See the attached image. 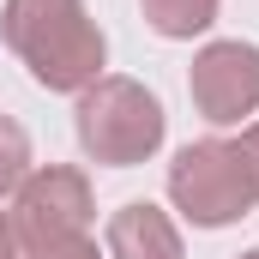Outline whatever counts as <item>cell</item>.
Returning <instances> with one entry per match:
<instances>
[{"mask_svg":"<svg viewBox=\"0 0 259 259\" xmlns=\"http://www.w3.org/2000/svg\"><path fill=\"white\" fill-rule=\"evenodd\" d=\"M0 36L42 91H91L109 66V42L84 0H6Z\"/></svg>","mask_w":259,"mask_h":259,"instance_id":"6da1fadb","label":"cell"},{"mask_svg":"<svg viewBox=\"0 0 259 259\" xmlns=\"http://www.w3.org/2000/svg\"><path fill=\"white\" fill-rule=\"evenodd\" d=\"M72 127H78V145L91 163L103 169H133V163H151L163 151V103L139 84V78H121V72H103L91 91H78V109H72Z\"/></svg>","mask_w":259,"mask_h":259,"instance_id":"7a4b0ae2","label":"cell"},{"mask_svg":"<svg viewBox=\"0 0 259 259\" xmlns=\"http://www.w3.org/2000/svg\"><path fill=\"white\" fill-rule=\"evenodd\" d=\"M169 199L193 229H223L259 205V187L229 139H193L169 163Z\"/></svg>","mask_w":259,"mask_h":259,"instance_id":"3957f363","label":"cell"},{"mask_svg":"<svg viewBox=\"0 0 259 259\" xmlns=\"http://www.w3.org/2000/svg\"><path fill=\"white\" fill-rule=\"evenodd\" d=\"M97 217L91 205V181L66 163H42L12 187V223L18 241H61V235H84Z\"/></svg>","mask_w":259,"mask_h":259,"instance_id":"277c9868","label":"cell"},{"mask_svg":"<svg viewBox=\"0 0 259 259\" xmlns=\"http://www.w3.org/2000/svg\"><path fill=\"white\" fill-rule=\"evenodd\" d=\"M193 109L211 127H241V115H259V49L241 36L205 42L187 72Z\"/></svg>","mask_w":259,"mask_h":259,"instance_id":"5b68a950","label":"cell"},{"mask_svg":"<svg viewBox=\"0 0 259 259\" xmlns=\"http://www.w3.org/2000/svg\"><path fill=\"white\" fill-rule=\"evenodd\" d=\"M109 259H187V253H181V229L169 223V211H157L151 199H133L109 217Z\"/></svg>","mask_w":259,"mask_h":259,"instance_id":"8992f818","label":"cell"},{"mask_svg":"<svg viewBox=\"0 0 259 259\" xmlns=\"http://www.w3.org/2000/svg\"><path fill=\"white\" fill-rule=\"evenodd\" d=\"M139 12L169 42H193V36H205L217 24V0H139Z\"/></svg>","mask_w":259,"mask_h":259,"instance_id":"52a82bcc","label":"cell"},{"mask_svg":"<svg viewBox=\"0 0 259 259\" xmlns=\"http://www.w3.org/2000/svg\"><path fill=\"white\" fill-rule=\"evenodd\" d=\"M24 175H30V133L12 115H0V193H12Z\"/></svg>","mask_w":259,"mask_h":259,"instance_id":"ba28073f","label":"cell"},{"mask_svg":"<svg viewBox=\"0 0 259 259\" xmlns=\"http://www.w3.org/2000/svg\"><path fill=\"white\" fill-rule=\"evenodd\" d=\"M12 259H103L91 235H61V241H18Z\"/></svg>","mask_w":259,"mask_h":259,"instance_id":"9c48e42d","label":"cell"},{"mask_svg":"<svg viewBox=\"0 0 259 259\" xmlns=\"http://www.w3.org/2000/svg\"><path fill=\"white\" fill-rule=\"evenodd\" d=\"M229 145H235V157L247 163V175H253V187H259V121H247L241 139H229Z\"/></svg>","mask_w":259,"mask_h":259,"instance_id":"30bf717a","label":"cell"},{"mask_svg":"<svg viewBox=\"0 0 259 259\" xmlns=\"http://www.w3.org/2000/svg\"><path fill=\"white\" fill-rule=\"evenodd\" d=\"M18 253V223H12V211H0V259Z\"/></svg>","mask_w":259,"mask_h":259,"instance_id":"8fae6325","label":"cell"},{"mask_svg":"<svg viewBox=\"0 0 259 259\" xmlns=\"http://www.w3.org/2000/svg\"><path fill=\"white\" fill-rule=\"evenodd\" d=\"M235 259H259V247H247V253H235Z\"/></svg>","mask_w":259,"mask_h":259,"instance_id":"7c38bea8","label":"cell"}]
</instances>
